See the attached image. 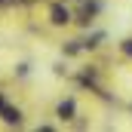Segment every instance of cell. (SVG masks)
I'll use <instances>...</instances> for the list:
<instances>
[{"mask_svg": "<svg viewBox=\"0 0 132 132\" xmlns=\"http://www.w3.org/2000/svg\"><path fill=\"white\" fill-rule=\"evenodd\" d=\"M55 114H59V120H74L77 117V101L74 98H62L59 108H55Z\"/></svg>", "mask_w": 132, "mask_h": 132, "instance_id": "obj_3", "label": "cell"}, {"mask_svg": "<svg viewBox=\"0 0 132 132\" xmlns=\"http://www.w3.org/2000/svg\"><path fill=\"white\" fill-rule=\"evenodd\" d=\"M80 52H83V40H71L65 46V55H80Z\"/></svg>", "mask_w": 132, "mask_h": 132, "instance_id": "obj_4", "label": "cell"}, {"mask_svg": "<svg viewBox=\"0 0 132 132\" xmlns=\"http://www.w3.org/2000/svg\"><path fill=\"white\" fill-rule=\"evenodd\" d=\"M101 40H104V34H101V31H98V34H92V37H86V40H83V49H95Z\"/></svg>", "mask_w": 132, "mask_h": 132, "instance_id": "obj_5", "label": "cell"}, {"mask_svg": "<svg viewBox=\"0 0 132 132\" xmlns=\"http://www.w3.org/2000/svg\"><path fill=\"white\" fill-rule=\"evenodd\" d=\"M0 120H3L6 126H22V111L12 108V104H3V108H0Z\"/></svg>", "mask_w": 132, "mask_h": 132, "instance_id": "obj_2", "label": "cell"}, {"mask_svg": "<svg viewBox=\"0 0 132 132\" xmlns=\"http://www.w3.org/2000/svg\"><path fill=\"white\" fill-rule=\"evenodd\" d=\"M0 3H3V0H0Z\"/></svg>", "mask_w": 132, "mask_h": 132, "instance_id": "obj_8", "label": "cell"}, {"mask_svg": "<svg viewBox=\"0 0 132 132\" xmlns=\"http://www.w3.org/2000/svg\"><path fill=\"white\" fill-rule=\"evenodd\" d=\"M49 22L55 25V28H65L74 22V15H71V9L65 6V0H55L52 6H49Z\"/></svg>", "mask_w": 132, "mask_h": 132, "instance_id": "obj_1", "label": "cell"}, {"mask_svg": "<svg viewBox=\"0 0 132 132\" xmlns=\"http://www.w3.org/2000/svg\"><path fill=\"white\" fill-rule=\"evenodd\" d=\"M120 52H123L126 59H132V37H126V40L120 43Z\"/></svg>", "mask_w": 132, "mask_h": 132, "instance_id": "obj_6", "label": "cell"}, {"mask_svg": "<svg viewBox=\"0 0 132 132\" xmlns=\"http://www.w3.org/2000/svg\"><path fill=\"white\" fill-rule=\"evenodd\" d=\"M3 104H6V98H3V92H0V108H3Z\"/></svg>", "mask_w": 132, "mask_h": 132, "instance_id": "obj_7", "label": "cell"}]
</instances>
